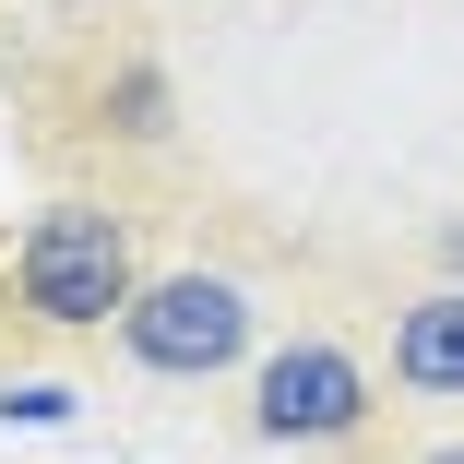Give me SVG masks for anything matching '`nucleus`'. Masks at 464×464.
Instances as JSON below:
<instances>
[{
	"instance_id": "nucleus-1",
	"label": "nucleus",
	"mask_w": 464,
	"mask_h": 464,
	"mask_svg": "<svg viewBox=\"0 0 464 464\" xmlns=\"http://www.w3.org/2000/svg\"><path fill=\"white\" fill-rule=\"evenodd\" d=\"M143 298V262H131V215L108 203H48L13 238V310L48 334H108Z\"/></svg>"
},
{
	"instance_id": "nucleus-2",
	"label": "nucleus",
	"mask_w": 464,
	"mask_h": 464,
	"mask_svg": "<svg viewBox=\"0 0 464 464\" xmlns=\"http://www.w3.org/2000/svg\"><path fill=\"white\" fill-rule=\"evenodd\" d=\"M250 286L238 274H143V298L120 310V345L131 369H155V382H227V369L250 357Z\"/></svg>"
},
{
	"instance_id": "nucleus-3",
	"label": "nucleus",
	"mask_w": 464,
	"mask_h": 464,
	"mask_svg": "<svg viewBox=\"0 0 464 464\" xmlns=\"http://www.w3.org/2000/svg\"><path fill=\"white\" fill-rule=\"evenodd\" d=\"M250 429H262V440H298V452L357 440V429H369V369H357L334 334L274 345V357H262V382H250Z\"/></svg>"
},
{
	"instance_id": "nucleus-4",
	"label": "nucleus",
	"mask_w": 464,
	"mask_h": 464,
	"mask_svg": "<svg viewBox=\"0 0 464 464\" xmlns=\"http://www.w3.org/2000/svg\"><path fill=\"white\" fill-rule=\"evenodd\" d=\"M393 382L429 405H464V286H429L393 310Z\"/></svg>"
},
{
	"instance_id": "nucleus-5",
	"label": "nucleus",
	"mask_w": 464,
	"mask_h": 464,
	"mask_svg": "<svg viewBox=\"0 0 464 464\" xmlns=\"http://www.w3.org/2000/svg\"><path fill=\"white\" fill-rule=\"evenodd\" d=\"M60 417H72L60 382H0V429H60Z\"/></svg>"
},
{
	"instance_id": "nucleus-6",
	"label": "nucleus",
	"mask_w": 464,
	"mask_h": 464,
	"mask_svg": "<svg viewBox=\"0 0 464 464\" xmlns=\"http://www.w3.org/2000/svg\"><path fill=\"white\" fill-rule=\"evenodd\" d=\"M440 250H452V286H464V227H452V238H440Z\"/></svg>"
},
{
	"instance_id": "nucleus-7",
	"label": "nucleus",
	"mask_w": 464,
	"mask_h": 464,
	"mask_svg": "<svg viewBox=\"0 0 464 464\" xmlns=\"http://www.w3.org/2000/svg\"><path fill=\"white\" fill-rule=\"evenodd\" d=\"M429 464H464V440H440V452H429Z\"/></svg>"
}]
</instances>
